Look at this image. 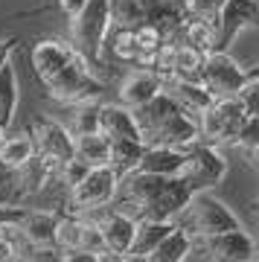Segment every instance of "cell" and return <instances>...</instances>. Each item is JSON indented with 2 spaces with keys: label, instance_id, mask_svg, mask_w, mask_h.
<instances>
[{
  "label": "cell",
  "instance_id": "obj_43",
  "mask_svg": "<svg viewBox=\"0 0 259 262\" xmlns=\"http://www.w3.org/2000/svg\"><path fill=\"white\" fill-rule=\"evenodd\" d=\"M256 210H259V198H256Z\"/></svg>",
  "mask_w": 259,
  "mask_h": 262
},
{
  "label": "cell",
  "instance_id": "obj_25",
  "mask_svg": "<svg viewBox=\"0 0 259 262\" xmlns=\"http://www.w3.org/2000/svg\"><path fill=\"white\" fill-rule=\"evenodd\" d=\"M15 108H18V73L12 58L0 67V125L9 128L15 120Z\"/></svg>",
  "mask_w": 259,
  "mask_h": 262
},
{
  "label": "cell",
  "instance_id": "obj_7",
  "mask_svg": "<svg viewBox=\"0 0 259 262\" xmlns=\"http://www.w3.org/2000/svg\"><path fill=\"white\" fill-rule=\"evenodd\" d=\"M242 120H245V111L242 105L236 102V96H222V99H213V105L204 114H198V140L204 143H233L236 131H239Z\"/></svg>",
  "mask_w": 259,
  "mask_h": 262
},
{
  "label": "cell",
  "instance_id": "obj_27",
  "mask_svg": "<svg viewBox=\"0 0 259 262\" xmlns=\"http://www.w3.org/2000/svg\"><path fill=\"white\" fill-rule=\"evenodd\" d=\"M143 158V143L140 140H111V151H108V166L114 169V175L122 178L134 172Z\"/></svg>",
  "mask_w": 259,
  "mask_h": 262
},
{
  "label": "cell",
  "instance_id": "obj_18",
  "mask_svg": "<svg viewBox=\"0 0 259 262\" xmlns=\"http://www.w3.org/2000/svg\"><path fill=\"white\" fill-rule=\"evenodd\" d=\"M96 131H102L108 140H140L134 114H131L125 105H120V102L117 105H99V114H96Z\"/></svg>",
  "mask_w": 259,
  "mask_h": 262
},
{
  "label": "cell",
  "instance_id": "obj_23",
  "mask_svg": "<svg viewBox=\"0 0 259 262\" xmlns=\"http://www.w3.org/2000/svg\"><path fill=\"white\" fill-rule=\"evenodd\" d=\"M108 151H111V140L102 131H88L73 137V155L88 166H108Z\"/></svg>",
  "mask_w": 259,
  "mask_h": 262
},
{
  "label": "cell",
  "instance_id": "obj_37",
  "mask_svg": "<svg viewBox=\"0 0 259 262\" xmlns=\"http://www.w3.org/2000/svg\"><path fill=\"white\" fill-rule=\"evenodd\" d=\"M84 3H88V0H58V6H61V12H64L67 18H73V15H79Z\"/></svg>",
  "mask_w": 259,
  "mask_h": 262
},
{
  "label": "cell",
  "instance_id": "obj_33",
  "mask_svg": "<svg viewBox=\"0 0 259 262\" xmlns=\"http://www.w3.org/2000/svg\"><path fill=\"white\" fill-rule=\"evenodd\" d=\"M233 143H239L242 149H248V151L259 149V114L256 117H245V120H242V125H239V131H236Z\"/></svg>",
  "mask_w": 259,
  "mask_h": 262
},
{
  "label": "cell",
  "instance_id": "obj_15",
  "mask_svg": "<svg viewBox=\"0 0 259 262\" xmlns=\"http://www.w3.org/2000/svg\"><path fill=\"white\" fill-rule=\"evenodd\" d=\"M160 88H163V79L155 70H148V67L131 70L120 82V105H125L128 111H134L140 105H146L152 96H158Z\"/></svg>",
  "mask_w": 259,
  "mask_h": 262
},
{
  "label": "cell",
  "instance_id": "obj_13",
  "mask_svg": "<svg viewBox=\"0 0 259 262\" xmlns=\"http://www.w3.org/2000/svg\"><path fill=\"white\" fill-rule=\"evenodd\" d=\"M201 239L207 245L210 262H253V256H256V242L242 227L215 236H201Z\"/></svg>",
  "mask_w": 259,
  "mask_h": 262
},
{
  "label": "cell",
  "instance_id": "obj_42",
  "mask_svg": "<svg viewBox=\"0 0 259 262\" xmlns=\"http://www.w3.org/2000/svg\"><path fill=\"white\" fill-rule=\"evenodd\" d=\"M253 262H259V251H256V256H253Z\"/></svg>",
  "mask_w": 259,
  "mask_h": 262
},
{
  "label": "cell",
  "instance_id": "obj_11",
  "mask_svg": "<svg viewBox=\"0 0 259 262\" xmlns=\"http://www.w3.org/2000/svg\"><path fill=\"white\" fill-rule=\"evenodd\" d=\"M189 189L181 178H172L166 184V189H160L158 195L146 201V204H134L137 207V215H134V222L137 219H148V222H175L184 215V207L189 201Z\"/></svg>",
  "mask_w": 259,
  "mask_h": 262
},
{
  "label": "cell",
  "instance_id": "obj_26",
  "mask_svg": "<svg viewBox=\"0 0 259 262\" xmlns=\"http://www.w3.org/2000/svg\"><path fill=\"white\" fill-rule=\"evenodd\" d=\"M178 41L189 44V47H195L198 53L207 56V53L215 50V29L210 20H204V18H186L181 32H178Z\"/></svg>",
  "mask_w": 259,
  "mask_h": 262
},
{
  "label": "cell",
  "instance_id": "obj_4",
  "mask_svg": "<svg viewBox=\"0 0 259 262\" xmlns=\"http://www.w3.org/2000/svg\"><path fill=\"white\" fill-rule=\"evenodd\" d=\"M186 213V233L189 236H215L224 233V230H236L239 227V219L233 215V210L224 204L222 198H215L210 189H198L189 195L184 207Z\"/></svg>",
  "mask_w": 259,
  "mask_h": 262
},
{
  "label": "cell",
  "instance_id": "obj_9",
  "mask_svg": "<svg viewBox=\"0 0 259 262\" xmlns=\"http://www.w3.org/2000/svg\"><path fill=\"white\" fill-rule=\"evenodd\" d=\"M91 213H93L91 222H96V227H99V233H102L105 253H114V256L128 253L131 242H134V227H137V222L128 213L108 210V207H96Z\"/></svg>",
  "mask_w": 259,
  "mask_h": 262
},
{
  "label": "cell",
  "instance_id": "obj_22",
  "mask_svg": "<svg viewBox=\"0 0 259 262\" xmlns=\"http://www.w3.org/2000/svg\"><path fill=\"white\" fill-rule=\"evenodd\" d=\"M122 187H125V195H128L131 204H146L158 195L160 189H166V184L172 178H163V175H148V172H128L122 175Z\"/></svg>",
  "mask_w": 259,
  "mask_h": 262
},
{
  "label": "cell",
  "instance_id": "obj_12",
  "mask_svg": "<svg viewBox=\"0 0 259 262\" xmlns=\"http://www.w3.org/2000/svg\"><path fill=\"white\" fill-rule=\"evenodd\" d=\"M29 134H32V143H35V155H41V158L53 160L58 166L67 158H73V134L61 122L41 117V120H35Z\"/></svg>",
  "mask_w": 259,
  "mask_h": 262
},
{
  "label": "cell",
  "instance_id": "obj_6",
  "mask_svg": "<svg viewBox=\"0 0 259 262\" xmlns=\"http://www.w3.org/2000/svg\"><path fill=\"white\" fill-rule=\"evenodd\" d=\"M250 70L242 67L227 50H213L204 56V67H201V84L210 91L213 99L222 96H233L242 84L248 82Z\"/></svg>",
  "mask_w": 259,
  "mask_h": 262
},
{
  "label": "cell",
  "instance_id": "obj_39",
  "mask_svg": "<svg viewBox=\"0 0 259 262\" xmlns=\"http://www.w3.org/2000/svg\"><path fill=\"white\" fill-rule=\"evenodd\" d=\"M12 262H29L27 256H18V259H12Z\"/></svg>",
  "mask_w": 259,
  "mask_h": 262
},
{
  "label": "cell",
  "instance_id": "obj_40",
  "mask_svg": "<svg viewBox=\"0 0 259 262\" xmlns=\"http://www.w3.org/2000/svg\"><path fill=\"white\" fill-rule=\"evenodd\" d=\"M256 27H259V0H256Z\"/></svg>",
  "mask_w": 259,
  "mask_h": 262
},
{
  "label": "cell",
  "instance_id": "obj_20",
  "mask_svg": "<svg viewBox=\"0 0 259 262\" xmlns=\"http://www.w3.org/2000/svg\"><path fill=\"white\" fill-rule=\"evenodd\" d=\"M35 155V143L29 131H18V134H3L0 140V169L3 172H15Z\"/></svg>",
  "mask_w": 259,
  "mask_h": 262
},
{
  "label": "cell",
  "instance_id": "obj_19",
  "mask_svg": "<svg viewBox=\"0 0 259 262\" xmlns=\"http://www.w3.org/2000/svg\"><path fill=\"white\" fill-rule=\"evenodd\" d=\"M186 149H172V146H143L134 172H148V175H163V178H178V172L184 166Z\"/></svg>",
  "mask_w": 259,
  "mask_h": 262
},
{
  "label": "cell",
  "instance_id": "obj_41",
  "mask_svg": "<svg viewBox=\"0 0 259 262\" xmlns=\"http://www.w3.org/2000/svg\"><path fill=\"white\" fill-rule=\"evenodd\" d=\"M3 134H6V128H3V125H0V140H3Z\"/></svg>",
  "mask_w": 259,
  "mask_h": 262
},
{
  "label": "cell",
  "instance_id": "obj_32",
  "mask_svg": "<svg viewBox=\"0 0 259 262\" xmlns=\"http://www.w3.org/2000/svg\"><path fill=\"white\" fill-rule=\"evenodd\" d=\"M233 96H236V102L242 105L245 117H256V114H259V73H256V70H250L248 82L242 84Z\"/></svg>",
  "mask_w": 259,
  "mask_h": 262
},
{
  "label": "cell",
  "instance_id": "obj_8",
  "mask_svg": "<svg viewBox=\"0 0 259 262\" xmlns=\"http://www.w3.org/2000/svg\"><path fill=\"white\" fill-rule=\"evenodd\" d=\"M120 178L114 175L111 166H91L73 189H70V204L76 210H96V207H108L117 195Z\"/></svg>",
  "mask_w": 259,
  "mask_h": 262
},
{
  "label": "cell",
  "instance_id": "obj_16",
  "mask_svg": "<svg viewBox=\"0 0 259 262\" xmlns=\"http://www.w3.org/2000/svg\"><path fill=\"white\" fill-rule=\"evenodd\" d=\"M76 56V50L67 44V41H58V38H44L38 41L32 53H29V61H32V70L41 82H47L53 73H58L61 67Z\"/></svg>",
  "mask_w": 259,
  "mask_h": 262
},
{
  "label": "cell",
  "instance_id": "obj_10",
  "mask_svg": "<svg viewBox=\"0 0 259 262\" xmlns=\"http://www.w3.org/2000/svg\"><path fill=\"white\" fill-rule=\"evenodd\" d=\"M256 24V0H222L215 12V50H230L233 38Z\"/></svg>",
  "mask_w": 259,
  "mask_h": 262
},
{
  "label": "cell",
  "instance_id": "obj_17",
  "mask_svg": "<svg viewBox=\"0 0 259 262\" xmlns=\"http://www.w3.org/2000/svg\"><path fill=\"white\" fill-rule=\"evenodd\" d=\"M56 222H58V213H50V210H27V213L20 215L18 230L27 239L29 248L47 251V248H56Z\"/></svg>",
  "mask_w": 259,
  "mask_h": 262
},
{
  "label": "cell",
  "instance_id": "obj_29",
  "mask_svg": "<svg viewBox=\"0 0 259 262\" xmlns=\"http://www.w3.org/2000/svg\"><path fill=\"white\" fill-rule=\"evenodd\" d=\"M201 67H204V53H198L189 44H175V53H172V70L169 76H178V79H189V82H201ZM166 79V76H163Z\"/></svg>",
  "mask_w": 259,
  "mask_h": 262
},
{
  "label": "cell",
  "instance_id": "obj_21",
  "mask_svg": "<svg viewBox=\"0 0 259 262\" xmlns=\"http://www.w3.org/2000/svg\"><path fill=\"white\" fill-rule=\"evenodd\" d=\"M111 56L125 64H137V44H134V29L111 24L105 38H102V58Z\"/></svg>",
  "mask_w": 259,
  "mask_h": 262
},
{
  "label": "cell",
  "instance_id": "obj_2",
  "mask_svg": "<svg viewBox=\"0 0 259 262\" xmlns=\"http://www.w3.org/2000/svg\"><path fill=\"white\" fill-rule=\"evenodd\" d=\"M111 27V12H108V0H88L79 15L70 18V47L91 64L102 67V38Z\"/></svg>",
  "mask_w": 259,
  "mask_h": 262
},
{
  "label": "cell",
  "instance_id": "obj_44",
  "mask_svg": "<svg viewBox=\"0 0 259 262\" xmlns=\"http://www.w3.org/2000/svg\"><path fill=\"white\" fill-rule=\"evenodd\" d=\"M256 73H259V67H256Z\"/></svg>",
  "mask_w": 259,
  "mask_h": 262
},
{
  "label": "cell",
  "instance_id": "obj_14",
  "mask_svg": "<svg viewBox=\"0 0 259 262\" xmlns=\"http://www.w3.org/2000/svg\"><path fill=\"white\" fill-rule=\"evenodd\" d=\"M160 91H163V94H166L169 99H172V102L189 117V120H198V114H204L210 105H213V96H210V91H207L201 82H189V79L166 76Z\"/></svg>",
  "mask_w": 259,
  "mask_h": 262
},
{
  "label": "cell",
  "instance_id": "obj_34",
  "mask_svg": "<svg viewBox=\"0 0 259 262\" xmlns=\"http://www.w3.org/2000/svg\"><path fill=\"white\" fill-rule=\"evenodd\" d=\"M79 248H84V251L91 253H105V242H102V233L99 227H96V222H91V219H82V236H79Z\"/></svg>",
  "mask_w": 259,
  "mask_h": 262
},
{
  "label": "cell",
  "instance_id": "obj_36",
  "mask_svg": "<svg viewBox=\"0 0 259 262\" xmlns=\"http://www.w3.org/2000/svg\"><path fill=\"white\" fill-rule=\"evenodd\" d=\"M15 47H18V38H3V41H0V67H3V64L12 58Z\"/></svg>",
  "mask_w": 259,
  "mask_h": 262
},
{
  "label": "cell",
  "instance_id": "obj_30",
  "mask_svg": "<svg viewBox=\"0 0 259 262\" xmlns=\"http://www.w3.org/2000/svg\"><path fill=\"white\" fill-rule=\"evenodd\" d=\"M73 114H70V122H67L64 128L70 134H88V131H96V114H99V102L91 99V102H76L70 105Z\"/></svg>",
  "mask_w": 259,
  "mask_h": 262
},
{
  "label": "cell",
  "instance_id": "obj_31",
  "mask_svg": "<svg viewBox=\"0 0 259 262\" xmlns=\"http://www.w3.org/2000/svg\"><path fill=\"white\" fill-rule=\"evenodd\" d=\"M79 236H82V219L79 215H58V222H56V248L58 251L79 248Z\"/></svg>",
  "mask_w": 259,
  "mask_h": 262
},
{
  "label": "cell",
  "instance_id": "obj_28",
  "mask_svg": "<svg viewBox=\"0 0 259 262\" xmlns=\"http://www.w3.org/2000/svg\"><path fill=\"white\" fill-rule=\"evenodd\" d=\"M172 227H175V222H148V219H137V227H134V242H131V251L128 253H140V256H146L155 245L166 239Z\"/></svg>",
  "mask_w": 259,
  "mask_h": 262
},
{
  "label": "cell",
  "instance_id": "obj_38",
  "mask_svg": "<svg viewBox=\"0 0 259 262\" xmlns=\"http://www.w3.org/2000/svg\"><path fill=\"white\" fill-rule=\"evenodd\" d=\"M117 262H146V256H140V253H122V256H117Z\"/></svg>",
  "mask_w": 259,
  "mask_h": 262
},
{
  "label": "cell",
  "instance_id": "obj_24",
  "mask_svg": "<svg viewBox=\"0 0 259 262\" xmlns=\"http://www.w3.org/2000/svg\"><path fill=\"white\" fill-rule=\"evenodd\" d=\"M189 242H192V236L175 222V227L169 230L166 239L158 242L152 251L146 253V262H181L184 259V253H186V248H189Z\"/></svg>",
  "mask_w": 259,
  "mask_h": 262
},
{
  "label": "cell",
  "instance_id": "obj_5",
  "mask_svg": "<svg viewBox=\"0 0 259 262\" xmlns=\"http://www.w3.org/2000/svg\"><path fill=\"white\" fill-rule=\"evenodd\" d=\"M224 175H227V160H224V155L219 151V146L204 143V140H195L186 149L184 166L178 172V178L186 184L189 192L215 187L219 181H224Z\"/></svg>",
  "mask_w": 259,
  "mask_h": 262
},
{
  "label": "cell",
  "instance_id": "obj_3",
  "mask_svg": "<svg viewBox=\"0 0 259 262\" xmlns=\"http://www.w3.org/2000/svg\"><path fill=\"white\" fill-rule=\"evenodd\" d=\"M44 84V91L56 102L61 105H76V102H91V99H96V96L102 94V82L99 76L91 70V64L84 61L79 53H76L70 61H67L58 73H53Z\"/></svg>",
  "mask_w": 259,
  "mask_h": 262
},
{
  "label": "cell",
  "instance_id": "obj_35",
  "mask_svg": "<svg viewBox=\"0 0 259 262\" xmlns=\"http://www.w3.org/2000/svg\"><path fill=\"white\" fill-rule=\"evenodd\" d=\"M61 262H102V256L84 248H70V251H61Z\"/></svg>",
  "mask_w": 259,
  "mask_h": 262
},
{
  "label": "cell",
  "instance_id": "obj_1",
  "mask_svg": "<svg viewBox=\"0 0 259 262\" xmlns=\"http://www.w3.org/2000/svg\"><path fill=\"white\" fill-rule=\"evenodd\" d=\"M143 146H172V149H189L198 140V122L189 120L163 91L152 96L146 105L134 108Z\"/></svg>",
  "mask_w": 259,
  "mask_h": 262
}]
</instances>
